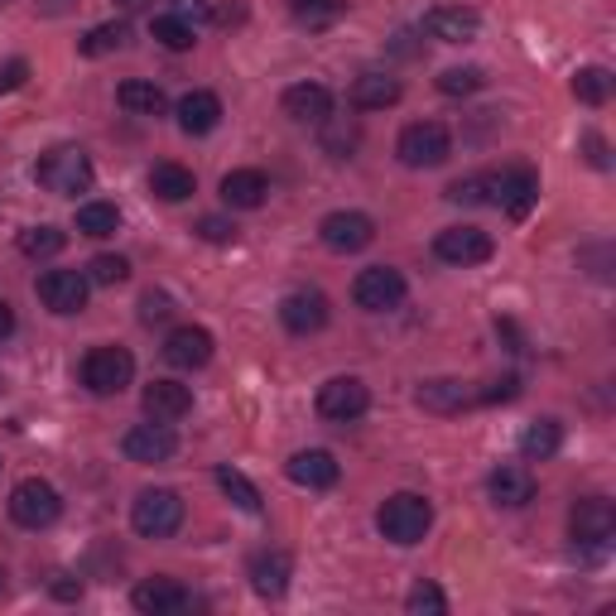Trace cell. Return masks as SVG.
Instances as JSON below:
<instances>
[{
  "instance_id": "d6a6232c",
  "label": "cell",
  "mask_w": 616,
  "mask_h": 616,
  "mask_svg": "<svg viewBox=\"0 0 616 616\" xmlns=\"http://www.w3.org/2000/svg\"><path fill=\"white\" fill-rule=\"evenodd\" d=\"M126 39H130V24H126V20H111V24L87 29V34L78 39V49H82L87 58H101V53H116Z\"/></svg>"
},
{
  "instance_id": "484cf974",
  "label": "cell",
  "mask_w": 616,
  "mask_h": 616,
  "mask_svg": "<svg viewBox=\"0 0 616 616\" xmlns=\"http://www.w3.org/2000/svg\"><path fill=\"white\" fill-rule=\"evenodd\" d=\"M266 193H270V179L260 169H231L222 179V202H227V208L251 212V208L266 202Z\"/></svg>"
},
{
  "instance_id": "cb8c5ba5",
  "label": "cell",
  "mask_w": 616,
  "mask_h": 616,
  "mask_svg": "<svg viewBox=\"0 0 616 616\" xmlns=\"http://www.w3.org/2000/svg\"><path fill=\"white\" fill-rule=\"evenodd\" d=\"M487 491H491V501L496 506H525V501H535V473L530 467H520V463H506V467H496V473L487 477Z\"/></svg>"
},
{
  "instance_id": "d590c367",
  "label": "cell",
  "mask_w": 616,
  "mask_h": 616,
  "mask_svg": "<svg viewBox=\"0 0 616 616\" xmlns=\"http://www.w3.org/2000/svg\"><path fill=\"white\" fill-rule=\"evenodd\" d=\"M150 34H155V43H165L169 53H183V49H193V43H198L193 24H183L179 14H159V20L150 24Z\"/></svg>"
},
{
  "instance_id": "f6af8a7d",
  "label": "cell",
  "mask_w": 616,
  "mask_h": 616,
  "mask_svg": "<svg viewBox=\"0 0 616 616\" xmlns=\"http://www.w3.org/2000/svg\"><path fill=\"white\" fill-rule=\"evenodd\" d=\"M173 314V304H169V295H155V289H150V295H145L140 299V318L145 322H165Z\"/></svg>"
},
{
  "instance_id": "ba28073f",
  "label": "cell",
  "mask_w": 616,
  "mask_h": 616,
  "mask_svg": "<svg viewBox=\"0 0 616 616\" xmlns=\"http://www.w3.org/2000/svg\"><path fill=\"white\" fill-rule=\"evenodd\" d=\"M405 295H409L405 275L390 266H371L351 280V299H357V308H366V314H390V308L405 304Z\"/></svg>"
},
{
  "instance_id": "681fc988",
  "label": "cell",
  "mask_w": 616,
  "mask_h": 616,
  "mask_svg": "<svg viewBox=\"0 0 616 616\" xmlns=\"http://www.w3.org/2000/svg\"><path fill=\"white\" fill-rule=\"evenodd\" d=\"M10 332H14V308H10L6 299H0V342H6Z\"/></svg>"
},
{
  "instance_id": "f1b7e54d",
  "label": "cell",
  "mask_w": 616,
  "mask_h": 616,
  "mask_svg": "<svg viewBox=\"0 0 616 616\" xmlns=\"http://www.w3.org/2000/svg\"><path fill=\"white\" fill-rule=\"evenodd\" d=\"M559 444H564V429H559V419H535L530 429L520 434V453L530 463H545V458H554L559 453Z\"/></svg>"
},
{
  "instance_id": "74e56055",
  "label": "cell",
  "mask_w": 616,
  "mask_h": 616,
  "mask_svg": "<svg viewBox=\"0 0 616 616\" xmlns=\"http://www.w3.org/2000/svg\"><path fill=\"white\" fill-rule=\"evenodd\" d=\"M405 612H415V616H444L448 612V597H444V588H438V583L419 578L415 588H409V597H405Z\"/></svg>"
},
{
  "instance_id": "d6986e66",
  "label": "cell",
  "mask_w": 616,
  "mask_h": 616,
  "mask_svg": "<svg viewBox=\"0 0 616 616\" xmlns=\"http://www.w3.org/2000/svg\"><path fill=\"white\" fill-rule=\"evenodd\" d=\"M280 107L289 121H299V126H322L332 116V92L322 82H295V87H285V97H280Z\"/></svg>"
},
{
  "instance_id": "277c9868",
  "label": "cell",
  "mask_w": 616,
  "mask_h": 616,
  "mask_svg": "<svg viewBox=\"0 0 616 616\" xmlns=\"http://www.w3.org/2000/svg\"><path fill=\"white\" fill-rule=\"evenodd\" d=\"M58 510H63V496H58L53 481H43V477L14 481V491H10V520L20 525V530H49V525L58 520Z\"/></svg>"
},
{
  "instance_id": "bcb514c9",
  "label": "cell",
  "mask_w": 616,
  "mask_h": 616,
  "mask_svg": "<svg viewBox=\"0 0 616 616\" xmlns=\"http://www.w3.org/2000/svg\"><path fill=\"white\" fill-rule=\"evenodd\" d=\"M173 14H179L183 24H202L212 14V6H208V0H173Z\"/></svg>"
},
{
  "instance_id": "f546056e",
  "label": "cell",
  "mask_w": 616,
  "mask_h": 616,
  "mask_svg": "<svg viewBox=\"0 0 616 616\" xmlns=\"http://www.w3.org/2000/svg\"><path fill=\"white\" fill-rule=\"evenodd\" d=\"M116 101L130 111V116H165V107H169V97L159 92L155 82H121V92H116Z\"/></svg>"
},
{
  "instance_id": "ffe728a7",
  "label": "cell",
  "mask_w": 616,
  "mask_h": 616,
  "mask_svg": "<svg viewBox=\"0 0 616 616\" xmlns=\"http://www.w3.org/2000/svg\"><path fill=\"white\" fill-rule=\"evenodd\" d=\"M130 603H136V612H145V616H179V612H188V588L183 583H173V578H145L136 593H130Z\"/></svg>"
},
{
  "instance_id": "7a4b0ae2",
  "label": "cell",
  "mask_w": 616,
  "mask_h": 616,
  "mask_svg": "<svg viewBox=\"0 0 616 616\" xmlns=\"http://www.w3.org/2000/svg\"><path fill=\"white\" fill-rule=\"evenodd\" d=\"M376 525H380V535L390 539V545H419L424 535H429V525H434V506L424 501V496L415 491H395L386 496V506L376 510Z\"/></svg>"
},
{
  "instance_id": "ac0fdd59",
  "label": "cell",
  "mask_w": 616,
  "mask_h": 616,
  "mask_svg": "<svg viewBox=\"0 0 616 616\" xmlns=\"http://www.w3.org/2000/svg\"><path fill=\"white\" fill-rule=\"evenodd\" d=\"M415 400H419V409H429V415H463L467 405H477V390L458 376H438V380H424L415 390Z\"/></svg>"
},
{
  "instance_id": "d4e9b609",
  "label": "cell",
  "mask_w": 616,
  "mask_h": 616,
  "mask_svg": "<svg viewBox=\"0 0 616 616\" xmlns=\"http://www.w3.org/2000/svg\"><path fill=\"white\" fill-rule=\"evenodd\" d=\"M222 126V97L217 92H188L179 101V130L183 136H212Z\"/></svg>"
},
{
  "instance_id": "ab89813d",
  "label": "cell",
  "mask_w": 616,
  "mask_h": 616,
  "mask_svg": "<svg viewBox=\"0 0 616 616\" xmlns=\"http://www.w3.org/2000/svg\"><path fill=\"white\" fill-rule=\"evenodd\" d=\"M481 87H487V72L481 68H448L444 78H438V92L444 97H473Z\"/></svg>"
},
{
  "instance_id": "1f68e13d",
  "label": "cell",
  "mask_w": 616,
  "mask_h": 616,
  "mask_svg": "<svg viewBox=\"0 0 616 616\" xmlns=\"http://www.w3.org/2000/svg\"><path fill=\"white\" fill-rule=\"evenodd\" d=\"M78 231L82 237H116L121 231V208L116 202H82L78 208Z\"/></svg>"
},
{
  "instance_id": "30bf717a",
  "label": "cell",
  "mask_w": 616,
  "mask_h": 616,
  "mask_svg": "<svg viewBox=\"0 0 616 616\" xmlns=\"http://www.w3.org/2000/svg\"><path fill=\"white\" fill-rule=\"evenodd\" d=\"M434 256L444 260V266H487V260L496 256L491 237L481 227H444L434 237Z\"/></svg>"
},
{
  "instance_id": "816d5d0a",
  "label": "cell",
  "mask_w": 616,
  "mask_h": 616,
  "mask_svg": "<svg viewBox=\"0 0 616 616\" xmlns=\"http://www.w3.org/2000/svg\"><path fill=\"white\" fill-rule=\"evenodd\" d=\"M0 597H6V568H0Z\"/></svg>"
},
{
  "instance_id": "f35d334b",
  "label": "cell",
  "mask_w": 616,
  "mask_h": 616,
  "mask_svg": "<svg viewBox=\"0 0 616 616\" xmlns=\"http://www.w3.org/2000/svg\"><path fill=\"white\" fill-rule=\"evenodd\" d=\"M87 280L101 285V289H116L130 280V260L126 256H92V266H87Z\"/></svg>"
},
{
  "instance_id": "60d3db41",
  "label": "cell",
  "mask_w": 616,
  "mask_h": 616,
  "mask_svg": "<svg viewBox=\"0 0 616 616\" xmlns=\"http://www.w3.org/2000/svg\"><path fill=\"white\" fill-rule=\"evenodd\" d=\"M448 202H467V208L487 202V173H477V179H458L448 188Z\"/></svg>"
},
{
  "instance_id": "5bb4252c",
  "label": "cell",
  "mask_w": 616,
  "mask_h": 616,
  "mask_svg": "<svg viewBox=\"0 0 616 616\" xmlns=\"http://www.w3.org/2000/svg\"><path fill=\"white\" fill-rule=\"evenodd\" d=\"M121 453L130 463H169L173 453H179V434L169 429V424H136V429H126L121 438Z\"/></svg>"
},
{
  "instance_id": "b9f144b4",
  "label": "cell",
  "mask_w": 616,
  "mask_h": 616,
  "mask_svg": "<svg viewBox=\"0 0 616 616\" xmlns=\"http://www.w3.org/2000/svg\"><path fill=\"white\" fill-rule=\"evenodd\" d=\"M198 237L227 246V241H237V222H227V217H198Z\"/></svg>"
},
{
  "instance_id": "7402d4cb",
  "label": "cell",
  "mask_w": 616,
  "mask_h": 616,
  "mask_svg": "<svg viewBox=\"0 0 616 616\" xmlns=\"http://www.w3.org/2000/svg\"><path fill=\"white\" fill-rule=\"evenodd\" d=\"M424 29L444 43H473L481 34V14L463 10V6H438V10L424 14Z\"/></svg>"
},
{
  "instance_id": "836d02e7",
  "label": "cell",
  "mask_w": 616,
  "mask_h": 616,
  "mask_svg": "<svg viewBox=\"0 0 616 616\" xmlns=\"http://www.w3.org/2000/svg\"><path fill=\"white\" fill-rule=\"evenodd\" d=\"M574 97L583 107H607L612 97V72L607 68H578L574 72Z\"/></svg>"
},
{
  "instance_id": "83f0119b",
  "label": "cell",
  "mask_w": 616,
  "mask_h": 616,
  "mask_svg": "<svg viewBox=\"0 0 616 616\" xmlns=\"http://www.w3.org/2000/svg\"><path fill=\"white\" fill-rule=\"evenodd\" d=\"M150 193L159 202H183V198L198 193V179H193V169H183V165H173V159H165V165L150 169Z\"/></svg>"
},
{
  "instance_id": "9a60e30c",
  "label": "cell",
  "mask_w": 616,
  "mask_h": 616,
  "mask_svg": "<svg viewBox=\"0 0 616 616\" xmlns=\"http://www.w3.org/2000/svg\"><path fill=\"white\" fill-rule=\"evenodd\" d=\"M212 332L198 328V322H183V328H173L165 337V361L173 366V371H198V366L212 361Z\"/></svg>"
},
{
  "instance_id": "7bdbcfd3",
  "label": "cell",
  "mask_w": 616,
  "mask_h": 616,
  "mask_svg": "<svg viewBox=\"0 0 616 616\" xmlns=\"http://www.w3.org/2000/svg\"><path fill=\"white\" fill-rule=\"evenodd\" d=\"M520 395V376H501V380H491L487 390L477 395V400H487V405H501V400H516Z\"/></svg>"
},
{
  "instance_id": "7c38bea8",
  "label": "cell",
  "mask_w": 616,
  "mask_h": 616,
  "mask_svg": "<svg viewBox=\"0 0 616 616\" xmlns=\"http://www.w3.org/2000/svg\"><path fill=\"white\" fill-rule=\"evenodd\" d=\"M87 295H92V280H87L82 270H49L39 275V299L49 314L58 318H72L87 308Z\"/></svg>"
},
{
  "instance_id": "6da1fadb",
  "label": "cell",
  "mask_w": 616,
  "mask_h": 616,
  "mask_svg": "<svg viewBox=\"0 0 616 616\" xmlns=\"http://www.w3.org/2000/svg\"><path fill=\"white\" fill-rule=\"evenodd\" d=\"M34 179L58 198H78V193L92 188L97 169H92V159H87V150H78V145H53L49 155H39Z\"/></svg>"
},
{
  "instance_id": "4fadbf2b",
  "label": "cell",
  "mask_w": 616,
  "mask_h": 616,
  "mask_svg": "<svg viewBox=\"0 0 616 616\" xmlns=\"http://www.w3.org/2000/svg\"><path fill=\"white\" fill-rule=\"evenodd\" d=\"M568 530H574L578 545L588 549H603L607 539L616 535V510L607 496H583V501L574 506V516H568Z\"/></svg>"
},
{
  "instance_id": "5b68a950",
  "label": "cell",
  "mask_w": 616,
  "mask_h": 616,
  "mask_svg": "<svg viewBox=\"0 0 616 616\" xmlns=\"http://www.w3.org/2000/svg\"><path fill=\"white\" fill-rule=\"evenodd\" d=\"M539 198V173L530 165H510L501 173H487V202H496L510 222H525Z\"/></svg>"
},
{
  "instance_id": "8992f818",
  "label": "cell",
  "mask_w": 616,
  "mask_h": 616,
  "mask_svg": "<svg viewBox=\"0 0 616 616\" xmlns=\"http://www.w3.org/2000/svg\"><path fill=\"white\" fill-rule=\"evenodd\" d=\"M395 155H400L405 169H438L453 155V136H448V126H438V121H415L400 130Z\"/></svg>"
},
{
  "instance_id": "8fae6325",
  "label": "cell",
  "mask_w": 616,
  "mask_h": 616,
  "mask_svg": "<svg viewBox=\"0 0 616 616\" xmlns=\"http://www.w3.org/2000/svg\"><path fill=\"white\" fill-rule=\"evenodd\" d=\"M318 241L328 246L332 256H357L376 241V222L366 212H328L318 222Z\"/></svg>"
},
{
  "instance_id": "f907efd6",
  "label": "cell",
  "mask_w": 616,
  "mask_h": 616,
  "mask_svg": "<svg viewBox=\"0 0 616 616\" xmlns=\"http://www.w3.org/2000/svg\"><path fill=\"white\" fill-rule=\"evenodd\" d=\"M116 6H121V10H145L150 0H116Z\"/></svg>"
},
{
  "instance_id": "4dcf8cb0",
  "label": "cell",
  "mask_w": 616,
  "mask_h": 616,
  "mask_svg": "<svg viewBox=\"0 0 616 616\" xmlns=\"http://www.w3.org/2000/svg\"><path fill=\"white\" fill-rule=\"evenodd\" d=\"M289 14L304 29H332L347 14V0H289Z\"/></svg>"
},
{
  "instance_id": "8d00e7d4",
  "label": "cell",
  "mask_w": 616,
  "mask_h": 616,
  "mask_svg": "<svg viewBox=\"0 0 616 616\" xmlns=\"http://www.w3.org/2000/svg\"><path fill=\"white\" fill-rule=\"evenodd\" d=\"M68 246V237L58 227H29V231H20V251L29 256V260H49V256H58Z\"/></svg>"
},
{
  "instance_id": "603a6c76",
  "label": "cell",
  "mask_w": 616,
  "mask_h": 616,
  "mask_svg": "<svg viewBox=\"0 0 616 616\" xmlns=\"http://www.w3.org/2000/svg\"><path fill=\"white\" fill-rule=\"evenodd\" d=\"M140 400H145V415H150V419L173 424V419H183L188 409H193V390L179 386V380H150Z\"/></svg>"
},
{
  "instance_id": "52a82bcc",
  "label": "cell",
  "mask_w": 616,
  "mask_h": 616,
  "mask_svg": "<svg viewBox=\"0 0 616 616\" xmlns=\"http://www.w3.org/2000/svg\"><path fill=\"white\" fill-rule=\"evenodd\" d=\"M136 380V357L126 347H92L82 357V386L92 395H121Z\"/></svg>"
},
{
  "instance_id": "7dc6e473",
  "label": "cell",
  "mask_w": 616,
  "mask_h": 616,
  "mask_svg": "<svg viewBox=\"0 0 616 616\" xmlns=\"http://www.w3.org/2000/svg\"><path fill=\"white\" fill-rule=\"evenodd\" d=\"M583 150H588V165L593 169H607V140L603 136H588V140H583Z\"/></svg>"
},
{
  "instance_id": "2e32d148",
  "label": "cell",
  "mask_w": 616,
  "mask_h": 616,
  "mask_svg": "<svg viewBox=\"0 0 616 616\" xmlns=\"http://www.w3.org/2000/svg\"><path fill=\"white\" fill-rule=\"evenodd\" d=\"M246 578H251V588L260 597L280 603L289 593V578H295V559H289L285 549H260V554H251V564H246Z\"/></svg>"
},
{
  "instance_id": "4316f807",
  "label": "cell",
  "mask_w": 616,
  "mask_h": 616,
  "mask_svg": "<svg viewBox=\"0 0 616 616\" xmlns=\"http://www.w3.org/2000/svg\"><path fill=\"white\" fill-rule=\"evenodd\" d=\"M395 101H400V82L386 78V72H361L351 82V107L357 111H386Z\"/></svg>"
},
{
  "instance_id": "e0dca14e",
  "label": "cell",
  "mask_w": 616,
  "mask_h": 616,
  "mask_svg": "<svg viewBox=\"0 0 616 616\" xmlns=\"http://www.w3.org/2000/svg\"><path fill=\"white\" fill-rule=\"evenodd\" d=\"M285 477L295 481V487H308V491H328L337 487V477H342V467H337V458L328 448H304L295 453V458L285 463Z\"/></svg>"
},
{
  "instance_id": "ee69618b",
  "label": "cell",
  "mask_w": 616,
  "mask_h": 616,
  "mask_svg": "<svg viewBox=\"0 0 616 616\" xmlns=\"http://www.w3.org/2000/svg\"><path fill=\"white\" fill-rule=\"evenodd\" d=\"M24 78H29L24 58H6V63H0V92H14V87H24Z\"/></svg>"
},
{
  "instance_id": "9c48e42d",
  "label": "cell",
  "mask_w": 616,
  "mask_h": 616,
  "mask_svg": "<svg viewBox=\"0 0 616 616\" xmlns=\"http://www.w3.org/2000/svg\"><path fill=\"white\" fill-rule=\"evenodd\" d=\"M366 409H371V390H366V380H357V376H332L318 386V415L322 419L351 424V419H361Z\"/></svg>"
},
{
  "instance_id": "3957f363",
  "label": "cell",
  "mask_w": 616,
  "mask_h": 616,
  "mask_svg": "<svg viewBox=\"0 0 616 616\" xmlns=\"http://www.w3.org/2000/svg\"><path fill=\"white\" fill-rule=\"evenodd\" d=\"M130 525H136V535H145V539L179 535V525H183V496L169 491V487H145L136 501H130Z\"/></svg>"
},
{
  "instance_id": "44dd1931",
  "label": "cell",
  "mask_w": 616,
  "mask_h": 616,
  "mask_svg": "<svg viewBox=\"0 0 616 616\" xmlns=\"http://www.w3.org/2000/svg\"><path fill=\"white\" fill-rule=\"evenodd\" d=\"M280 322L295 337H308V332H318L322 322H328V299L318 295V289H295V295H285L280 299Z\"/></svg>"
},
{
  "instance_id": "c3c4849f",
  "label": "cell",
  "mask_w": 616,
  "mask_h": 616,
  "mask_svg": "<svg viewBox=\"0 0 616 616\" xmlns=\"http://www.w3.org/2000/svg\"><path fill=\"white\" fill-rule=\"evenodd\" d=\"M53 597H63V603H72V597H82V583H72V578H58V583H53Z\"/></svg>"
},
{
  "instance_id": "e575fe53",
  "label": "cell",
  "mask_w": 616,
  "mask_h": 616,
  "mask_svg": "<svg viewBox=\"0 0 616 616\" xmlns=\"http://www.w3.org/2000/svg\"><path fill=\"white\" fill-rule=\"evenodd\" d=\"M217 487H222L231 501H237L246 516H260V491H256V481L251 477H241L237 467H217Z\"/></svg>"
}]
</instances>
